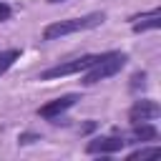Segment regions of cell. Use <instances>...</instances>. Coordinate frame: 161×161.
I'll use <instances>...</instances> for the list:
<instances>
[{
	"instance_id": "obj_6",
	"label": "cell",
	"mask_w": 161,
	"mask_h": 161,
	"mask_svg": "<svg viewBox=\"0 0 161 161\" xmlns=\"http://www.w3.org/2000/svg\"><path fill=\"white\" fill-rule=\"evenodd\" d=\"M161 116V106L153 98H138L133 101V106L128 108V121L138 123V121H153Z\"/></svg>"
},
{
	"instance_id": "obj_5",
	"label": "cell",
	"mask_w": 161,
	"mask_h": 161,
	"mask_svg": "<svg viewBox=\"0 0 161 161\" xmlns=\"http://www.w3.org/2000/svg\"><path fill=\"white\" fill-rule=\"evenodd\" d=\"M128 141H123V136H98V138H93V141H88V146H86V153H91V156H111V153H118L123 146H126Z\"/></svg>"
},
{
	"instance_id": "obj_8",
	"label": "cell",
	"mask_w": 161,
	"mask_h": 161,
	"mask_svg": "<svg viewBox=\"0 0 161 161\" xmlns=\"http://www.w3.org/2000/svg\"><path fill=\"white\" fill-rule=\"evenodd\" d=\"M18 58H20V50H18V48H8V50H0V75H3V73H8Z\"/></svg>"
},
{
	"instance_id": "obj_9",
	"label": "cell",
	"mask_w": 161,
	"mask_h": 161,
	"mask_svg": "<svg viewBox=\"0 0 161 161\" xmlns=\"http://www.w3.org/2000/svg\"><path fill=\"white\" fill-rule=\"evenodd\" d=\"M158 153V146H146V148H136L128 153V158H148V156H156Z\"/></svg>"
},
{
	"instance_id": "obj_14",
	"label": "cell",
	"mask_w": 161,
	"mask_h": 161,
	"mask_svg": "<svg viewBox=\"0 0 161 161\" xmlns=\"http://www.w3.org/2000/svg\"><path fill=\"white\" fill-rule=\"evenodd\" d=\"M48 3H50V5H55V3H63V0H48Z\"/></svg>"
},
{
	"instance_id": "obj_11",
	"label": "cell",
	"mask_w": 161,
	"mask_h": 161,
	"mask_svg": "<svg viewBox=\"0 0 161 161\" xmlns=\"http://www.w3.org/2000/svg\"><path fill=\"white\" fill-rule=\"evenodd\" d=\"M10 15H13V8L8 3H0V20H10Z\"/></svg>"
},
{
	"instance_id": "obj_1",
	"label": "cell",
	"mask_w": 161,
	"mask_h": 161,
	"mask_svg": "<svg viewBox=\"0 0 161 161\" xmlns=\"http://www.w3.org/2000/svg\"><path fill=\"white\" fill-rule=\"evenodd\" d=\"M106 20V13H88L83 18H68V20H58V23H50L45 30H43V40H58L63 35H73V33H80V30H91V28H98L103 25Z\"/></svg>"
},
{
	"instance_id": "obj_7",
	"label": "cell",
	"mask_w": 161,
	"mask_h": 161,
	"mask_svg": "<svg viewBox=\"0 0 161 161\" xmlns=\"http://www.w3.org/2000/svg\"><path fill=\"white\" fill-rule=\"evenodd\" d=\"M156 138H158L156 126H151L148 121H138V123H133V141H156Z\"/></svg>"
},
{
	"instance_id": "obj_2",
	"label": "cell",
	"mask_w": 161,
	"mask_h": 161,
	"mask_svg": "<svg viewBox=\"0 0 161 161\" xmlns=\"http://www.w3.org/2000/svg\"><path fill=\"white\" fill-rule=\"evenodd\" d=\"M126 60H128V55L126 53H118V50H108V53H103V58L98 60V63H93L88 70H83V86H93V83H101V80H106V78H111V75H116V73H121V68L126 65Z\"/></svg>"
},
{
	"instance_id": "obj_13",
	"label": "cell",
	"mask_w": 161,
	"mask_h": 161,
	"mask_svg": "<svg viewBox=\"0 0 161 161\" xmlns=\"http://www.w3.org/2000/svg\"><path fill=\"white\" fill-rule=\"evenodd\" d=\"M96 126H98V123H96V121H88V123H86V126H83V128H80V133H91V131H93V128H96Z\"/></svg>"
},
{
	"instance_id": "obj_10",
	"label": "cell",
	"mask_w": 161,
	"mask_h": 161,
	"mask_svg": "<svg viewBox=\"0 0 161 161\" xmlns=\"http://www.w3.org/2000/svg\"><path fill=\"white\" fill-rule=\"evenodd\" d=\"M143 86H146V73H143V70L133 73V75H131V83H128V88H131V91H138V88H143Z\"/></svg>"
},
{
	"instance_id": "obj_12",
	"label": "cell",
	"mask_w": 161,
	"mask_h": 161,
	"mask_svg": "<svg viewBox=\"0 0 161 161\" xmlns=\"http://www.w3.org/2000/svg\"><path fill=\"white\" fill-rule=\"evenodd\" d=\"M18 141H20V143H30V141H40V136H35V133H23Z\"/></svg>"
},
{
	"instance_id": "obj_4",
	"label": "cell",
	"mask_w": 161,
	"mask_h": 161,
	"mask_svg": "<svg viewBox=\"0 0 161 161\" xmlns=\"http://www.w3.org/2000/svg\"><path fill=\"white\" fill-rule=\"evenodd\" d=\"M78 101H80V96H78V93H65V96H60V98L48 101L45 106H40V108H38V116H40V118H45V121H58V118H60L68 108H73Z\"/></svg>"
},
{
	"instance_id": "obj_3",
	"label": "cell",
	"mask_w": 161,
	"mask_h": 161,
	"mask_svg": "<svg viewBox=\"0 0 161 161\" xmlns=\"http://www.w3.org/2000/svg\"><path fill=\"white\" fill-rule=\"evenodd\" d=\"M101 58H103V53H101V55H80V58H73V60H68V63H58V65L43 70V73H40V80H55V78H65V75L83 73V70H88L93 63H98Z\"/></svg>"
}]
</instances>
